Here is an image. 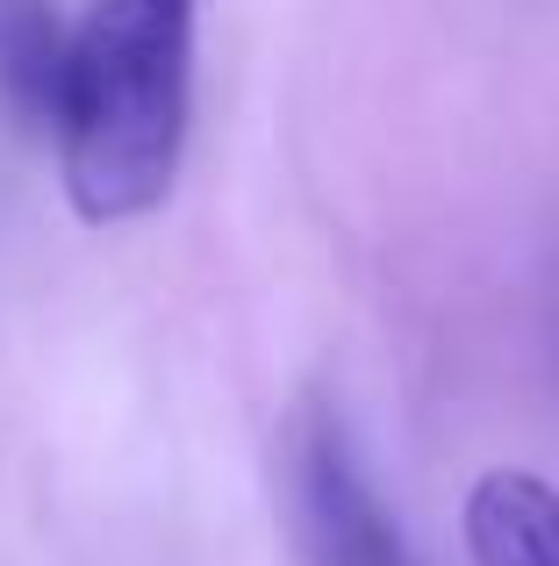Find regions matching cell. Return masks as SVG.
Returning <instances> with one entry per match:
<instances>
[{
    "instance_id": "1",
    "label": "cell",
    "mask_w": 559,
    "mask_h": 566,
    "mask_svg": "<svg viewBox=\"0 0 559 566\" xmlns=\"http://www.w3.org/2000/svg\"><path fill=\"white\" fill-rule=\"evenodd\" d=\"M201 0H86L72 22L57 166L86 222H137L180 180Z\"/></svg>"
},
{
    "instance_id": "2",
    "label": "cell",
    "mask_w": 559,
    "mask_h": 566,
    "mask_svg": "<svg viewBox=\"0 0 559 566\" xmlns=\"http://www.w3.org/2000/svg\"><path fill=\"white\" fill-rule=\"evenodd\" d=\"M287 531L302 566H416L345 416L316 395L287 416Z\"/></svg>"
},
{
    "instance_id": "3",
    "label": "cell",
    "mask_w": 559,
    "mask_h": 566,
    "mask_svg": "<svg viewBox=\"0 0 559 566\" xmlns=\"http://www.w3.org/2000/svg\"><path fill=\"white\" fill-rule=\"evenodd\" d=\"M460 531L474 566H559V488L546 473L495 467L466 488Z\"/></svg>"
},
{
    "instance_id": "4",
    "label": "cell",
    "mask_w": 559,
    "mask_h": 566,
    "mask_svg": "<svg viewBox=\"0 0 559 566\" xmlns=\"http://www.w3.org/2000/svg\"><path fill=\"white\" fill-rule=\"evenodd\" d=\"M72 29L51 0H0V101L22 129H57Z\"/></svg>"
}]
</instances>
